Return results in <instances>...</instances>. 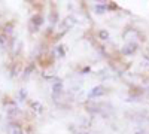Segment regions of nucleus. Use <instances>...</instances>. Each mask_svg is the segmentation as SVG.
I'll return each instance as SVG.
<instances>
[{"label": "nucleus", "mask_w": 149, "mask_h": 134, "mask_svg": "<svg viewBox=\"0 0 149 134\" xmlns=\"http://www.w3.org/2000/svg\"><path fill=\"white\" fill-rule=\"evenodd\" d=\"M31 70H33V66H29L26 70H24V78H29V75H30Z\"/></svg>", "instance_id": "4468645a"}, {"label": "nucleus", "mask_w": 149, "mask_h": 134, "mask_svg": "<svg viewBox=\"0 0 149 134\" xmlns=\"http://www.w3.org/2000/svg\"><path fill=\"white\" fill-rule=\"evenodd\" d=\"M30 107L33 109L34 112H37V113H42L43 112V106L39 101H30Z\"/></svg>", "instance_id": "20e7f679"}, {"label": "nucleus", "mask_w": 149, "mask_h": 134, "mask_svg": "<svg viewBox=\"0 0 149 134\" xmlns=\"http://www.w3.org/2000/svg\"><path fill=\"white\" fill-rule=\"evenodd\" d=\"M136 49H137V43H136V42H130V43H127L125 46L122 48L121 52H122L124 55H131V54L136 52Z\"/></svg>", "instance_id": "7ed1b4c3"}, {"label": "nucleus", "mask_w": 149, "mask_h": 134, "mask_svg": "<svg viewBox=\"0 0 149 134\" xmlns=\"http://www.w3.org/2000/svg\"><path fill=\"white\" fill-rule=\"evenodd\" d=\"M104 94H106V90H104L103 87H94V88L90 91V94H88V99L94 100V99H98V97H102V95H104Z\"/></svg>", "instance_id": "f03ea898"}, {"label": "nucleus", "mask_w": 149, "mask_h": 134, "mask_svg": "<svg viewBox=\"0 0 149 134\" xmlns=\"http://www.w3.org/2000/svg\"><path fill=\"white\" fill-rule=\"evenodd\" d=\"M10 133H12V134H24V131H22L19 127H17V125L10 127Z\"/></svg>", "instance_id": "9d476101"}, {"label": "nucleus", "mask_w": 149, "mask_h": 134, "mask_svg": "<svg viewBox=\"0 0 149 134\" xmlns=\"http://www.w3.org/2000/svg\"><path fill=\"white\" fill-rule=\"evenodd\" d=\"M78 134H90V133H78Z\"/></svg>", "instance_id": "2eb2a0df"}, {"label": "nucleus", "mask_w": 149, "mask_h": 134, "mask_svg": "<svg viewBox=\"0 0 149 134\" xmlns=\"http://www.w3.org/2000/svg\"><path fill=\"white\" fill-rule=\"evenodd\" d=\"M8 113H9V115H18V109H17L14 104H9V106H8Z\"/></svg>", "instance_id": "1a4fd4ad"}, {"label": "nucleus", "mask_w": 149, "mask_h": 134, "mask_svg": "<svg viewBox=\"0 0 149 134\" xmlns=\"http://www.w3.org/2000/svg\"><path fill=\"white\" fill-rule=\"evenodd\" d=\"M27 97V91L26 90H19V100H26Z\"/></svg>", "instance_id": "ddd939ff"}, {"label": "nucleus", "mask_w": 149, "mask_h": 134, "mask_svg": "<svg viewBox=\"0 0 149 134\" xmlns=\"http://www.w3.org/2000/svg\"><path fill=\"white\" fill-rule=\"evenodd\" d=\"M106 6H103V5H95L94 6V12H95V14H104V12H106Z\"/></svg>", "instance_id": "0eeeda50"}, {"label": "nucleus", "mask_w": 149, "mask_h": 134, "mask_svg": "<svg viewBox=\"0 0 149 134\" xmlns=\"http://www.w3.org/2000/svg\"><path fill=\"white\" fill-rule=\"evenodd\" d=\"M0 46H2V48H5V49H6V48L9 46V39H8V36H6L5 33H2V34H0Z\"/></svg>", "instance_id": "39448f33"}, {"label": "nucleus", "mask_w": 149, "mask_h": 134, "mask_svg": "<svg viewBox=\"0 0 149 134\" xmlns=\"http://www.w3.org/2000/svg\"><path fill=\"white\" fill-rule=\"evenodd\" d=\"M31 22L34 24V26H36V28H37V27H40L42 24H43V18H42L40 15H36V17H33Z\"/></svg>", "instance_id": "423d86ee"}, {"label": "nucleus", "mask_w": 149, "mask_h": 134, "mask_svg": "<svg viewBox=\"0 0 149 134\" xmlns=\"http://www.w3.org/2000/svg\"><path fill=\"white\" fill-rule=\"evenodd\" d=\"M74 22H76V19H74L72 15L66 17L63 21H61V24H60V30L63 31V33H64V31H67V30H69V28L73 26V24H74Z\"/></svg>", "instance_id": "f257e3e1"}, {"label": "nucleus", "mask_w": 149, "mask_h": 134, "mask_svg": "<svg viewBox=\"0 0 149 134\" xmlns=\"http://www.w3.org/2000/svg\"><path fill=\"white\" fill-rule=\"evenodd\" d=\"M55 51H57V57H64V46H61V45L57 46Z\"/></svg>", "instance_id": "f8f14e48"}, {"label": "nucleus", "mask_w": 149, "mask_h": 134, "mask_svg": "<svg viewBox=\"0 0 149 134\" xmlns=\"http://www.w3.org/2000/svg\"><path fill=\"white\" fill-rule=\"evenodd\" d=\"M61 90H63V83H61V82H57V83H54V87H52V91H54L55 94L61 92Z\"/></svg>", "instance_id": "6e6552de"}, {"label": "nucleus", "mask_w": 149, "mask_h": 134, "mask_svg": "<svg viewBox=\"0 0 149 134\" xmlns=\"http://www.w3.org/2000/svg\"><path fill=\"white\" fill-rule=\"evenodd\" d=\"M98 37H100L102 40H107V37H109V33H107L106 30H102L100 33H98Z\"/></svg>", "instance_id": "9b49d317"}]
</instances>
